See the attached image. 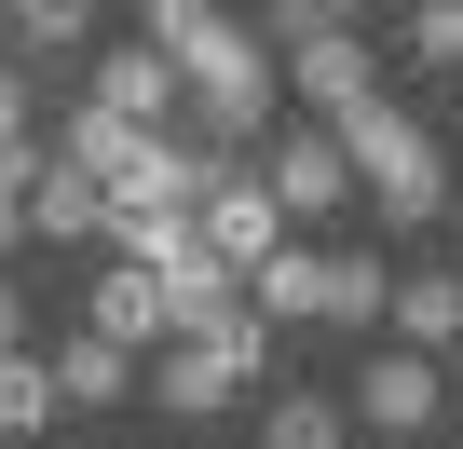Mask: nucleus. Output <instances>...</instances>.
<instances>
[{"mask_svg": "<svg viewBox=\"0 0 463 449\" xmlns=\"http://www.w3.org/2000/svg\"><path fill=\"white\" fill-rule=\"evenodd\" d=\"M150 55L191 82V150L246 164V136L273 123V55H260V28L204 14V0H150ZM260 150H273V136H260Z\"/></svg>", "mask_w": 463, "mask_h": 449, "instance_id": "nucleus-1", "label": "nucleus"}, {"mask_svg": "<svg viewBox=\"0 0 463 449\" xmlns=\"http://www.w3.org/2000/svg\"><path fill=\"white\" fill-rule=\"evenodd\" d=\"M327 136L354 150V191L395 218V232H422V218L449 204V150H436V136H422L395 96H382V109H354V123H327Z\"/></svg>", "mask_w": 463, "mask_h": 449, "instance_id": "nucleus-2", "label": "nucleus"}, {"mask_svg": "<svg viewBox=\"0 0 463 449\" xmlns=\"http://www.w3.org/2000/svg\"><path fill=\"white\" fill-rule=\"evenodd\" d=\"M246 300H260V327H368V313H395V273L341 259V246H287Z\"/></svg>", "mask_w": 463, "mask_h": 449, "instance_id": "nucleus-3", "label": "nucleus"}, {"mask_svg": "<svg viewBox=\"0 0 463 449\" xmlns=\"http://www.w3.org/2000/svg\"><path fill=\"white\" fill-rule=\"evenodd\" d=\"M246 381H273V327H260V300L232 313L218 341H164V354H150V408H177V422H204V408H232Z\"/></svg>", "mask_w": 463, "mask_h": 449, "instance_id": "nucleus-4", "label": "nucleus"}, {"mask_svg": "<svg viewBox=\"0 0 463 449\" xmlns=\"http://www.w3.org/2000/svg\"><path fill=\"white\" fill-rule=\"evenodd\" d=\"M191 232H204V246H218L232 273L260 286V273H273V259L300 246V218L273 204V177H260V164H218V191H204V218H191Z\"/></svg>", "mask_w": 463, "mask_h": 449, "instance_id": "nucleus-5", "label": "nucleus"}, {"mask_svg": "<svg viewBox=\"0 0 463 449\" xmlns=\"http://www.w3.org/2000/svg\"><path fill=\"white\" fill-rule=\"evenodd\" d=\"M260 177H273V204H287V218H327V204L354 191V150H341L327 123H287V136L260 150Z\"/></svg>", "mask_w": 463, "mask_h": 449, "instance_id": "nucleus-6", "label": "nucleus"}, {"mask_svg": "<svg viewBox=\"0 0 463 449\" xmlns=\"http://www.w3.org/2000/svg\"><path fill=\"white\" fill-rule=\"evenodd\" d=\"M82 109H109V123H137V136H164V123L191 109V82H177V69H164V55L137 42V55H96V96H82Z\"/></svg>", "mask_w": 463, "mask_h": 449, "instance_id": "nucleus-7", "label": "nucleus"}, {"mask_svg": "<svg viewBox=\"0 0 463 449\" xmlns=\"http://www.w3.org/2000/svg\"><path fill=\"white\" fill-rule=\"evenodd\" d=\"M82 327H96V341H123V354H137V341H177L164 273H150V259H109V273H96V300H82Z\"/></svg>", "mask_w": 463, "mask_h": 449, "instance_id": "nucleus-8", "label": "nucleus"}, {"mask_svg": "<svg viewBox=\"0 0 463 449\" xmlns=\"http://www.w3.org/2000/svg\"><path fill=\"white\" fill-rule=\"evenodd\" d=\"M150 150H164V136H137V123H109V109H69V123H55V164H69V177H96V191H123Z\"/></svg>", "mask_w": 463, "mask_h": 449, "instance_id": "nucleus-9", "label": "nucleus"}, {"mask_svg": "<svg viewBox=\"0 0 463 449\" xmlns=\"http://www.w3.org/2000/svg\"><path fill=\"white\" fill-rule=\"evenodd\" d=\"M354 408H368L382 435H422V422H436V354H368V368H354Z\"/></svg>", "mask_w": 463, "mask_h": 449, "instance_id": "nucleus-10", "label": "nucleus"}, {"mask_svg": "<svg viewBox=\"0 0 463 449\" xmlns=\"http://www.w3.org/2000/svg\"><path fill=\"white\" fill-rule=\"evenodd\" d=\"M28 232H42V246H96V232H109V191H96V177H69V164H42Z\"/></svg>", "mask_w": 463, "mask_h": 449, "instance_id": "nucleus-11", "label": "nucleus"}, {"mask_svg": "<svg viewBox=\"0 0 463 449\" xmlns=\"http://www.w3.org/2000/svg\"><path fill=\"white\" fill-rule=\"evenodd\" d=\"M300 96H314L327 123H354V109H382V82H368V42H354V28H341V42H314V55H300Z\"/></svg>", "mask_w": 463, "mask_h": 449, "instance_id": "nucleus-12", "label": "nucleus"}, {"mask_svg": "<svg viewBox=\"0 0 463 449\" xmlns=\"http://www.w3.org/2000/svg\"><path fill=\"white\" fill-rule=\"evenodd\" d=\"M463 341V273H409L395 286V354H449Z\"/></svg>", "mask_w": 463, "mask_h": 449, "instance_id": "nucleus-13", "label": "nucleus"}, {"mask_svg": "<svg viewBox=\"0 0 463 449\" xmlns=\"http://www.w3.org/2000/svg\"><path fill=\"white\" fill-rule=\"evenodd\" d=\"M55 381H69V408H109V395H137V381H150V368H137V354H123V341H96V327H82V341H69V354H55Z\"/></svg>", "mask_w": 463, "mask_h": 449, "instance_id": "nucleus-14", "label": "nucleus"}, {"mask_svg": "<svg viewBox=\"0 0 463 449\" xmlns=\"http://www.w3.org/2000/svg\"><path fill=\"white\" fill-rule=\"evenodd\" d=\"M341 408H354V395H314V381H300V395L260 408V449H341Z\"/></svg>", "mask_w": 463, "mask_h": 449, "instance_id": "nucleus-15", "label": "nucleus"}, {"mask_svg": "<svg viewBox=\"0 0 463 449\" xmlns=\"http://www.w3.org/2000/svg\"><path fill=\"white\" fill-rule=\"evenodd\" d=\"M55 408H69V381H55L42 354H0V435H42Z\"/></svg>", "mask_w": 463, "mask_h": 449, "instance_id": "nucleus-16", "label": "nucleus"}, {"mask_svg": "<svg viewBox=\"0 0 463 449\" xmlns=\"http://www.w3.org/2000/svg\"><path fill=\"white\" fill-rule=\"evenodd\" d=\"M82 42H96L82 0H28V14H14V55H82Z\"/></svg>", "mask_w": 463, "mask_h": 449, "instance_id": "nucleus-17", "label": "nucleus"}, {"mask_svg": "<svg viewBox=\"0 0 463 449\" xmlns=\"http://www.w3.org/2000/svg\"><path fill=\"white\" fill-rule=\"evenodd\" d=\"M409 55L422 69H463V0H422V14H409Z\"/></svg>", "mask_w": 463, "mask_h": 449, "instance_id": "nucleus-18", "label": "nucleus"}, {"mask_svg": "<svg viewBox=\"0 0 463 449\" xmlns=\"http://www.w3.org/2000/svg\"><path fill=\"white\" fill-rule=\"evenodd\" d=\"M42 164H55V150H42L28 123H0V204H28V191H42Z\"/></svg>", "mask_w": 463, "mask_h": 449, "instance_id": "nucleus-19", "label": "nucleus"}, {"mask_svg": "<svg viewBox=\"0 0 463 449\" xmlns=\"http://www.w3.org/2000/svg\"><path fill=\"white\" fill-rule=\"evenodd\" d=\"M0 42H14V14H0ZM0 123H28V82H14V55H0Z\"/></svg>", "mask_w": 463, "mask_h": 449, "instance_id": "nucleus-20", "label": "nucleus"}, {"mask_svg": "<svg viewBox=\"0 0 463 449\" xmlns=\"http://www.w3.org/2000/svg\"><path fill=\"white\" fill-rule=\"evenodd\" d=\"M14 327H28V300H14V273H0V354H14Z\"/></svg>", "mask_w": 463, "mask_h": 449, "instance_id": "nucleus-21", "label": "nucleus"}]
</instances>
